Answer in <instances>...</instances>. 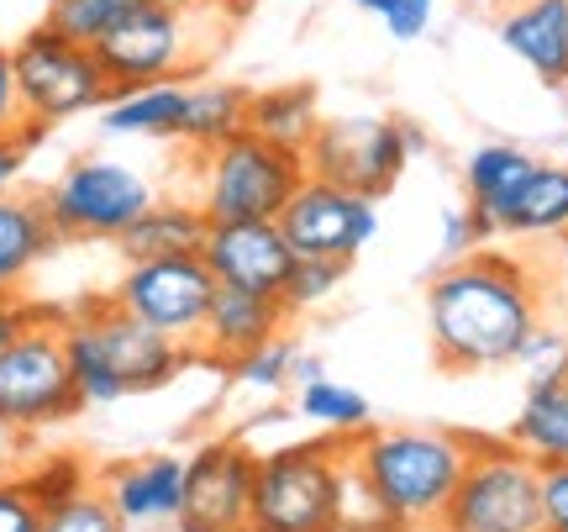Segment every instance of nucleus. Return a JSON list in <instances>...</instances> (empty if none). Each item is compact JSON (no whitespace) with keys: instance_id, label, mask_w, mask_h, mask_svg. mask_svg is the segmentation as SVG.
<instances>
[{"instance_id":"obj_1","label":"nucleus","mask_w":568,"mask_h":532,"mask_svg":"<svg viewBox=\"0 0 568 532\" xmlns=\"http://www.w3.org/2000/svg\"><path fill=\"white\" fill-rule=\"evenodd\" d=\"M542 322V285L521 259L474 248L468 259L437 269L426 285V338L432 359L453 374L516 364L521 343Z\"/></svg>"},{"instance_id":"obj_2","label":"nucleus","mask_w":568,"mask_h":532,"mask_svg":"<svg viewBox=\"0 0 568 532\" xmlns=\"http://www.w3.org/2000/svg\"><path fill=\"white\" fill-rule=\"evenodd\" d=\"M63 349H69V369H74V390H80L84 411L163 390L180 369L195 364V349L138 322L111 295H95V301L63 311Z\"/></svg>"},{"instance_id":"obj_3","label":"nucleus","mask_w":568,"mask_h":532,"mask_svg":"<svg viewBox=\"0 0 568 532\" xmlns=\"http://www.w3.org/2000/svg\"><path fill=\"white\" fill-rule=\"evenodd\" d=\"M353 464L374 501L406 532H437L447 501L464 480L468 432L443 428H364L353 438Z\"/></svg>"},{"instance_id":"obj_4","label":"nucleus","mask_w":568,"mask_h":532,"mask_svg":"<svg viewBox=\"0 0 568 532\" xmlns=\"http://www.w3.org/2000/svg\"><path fill=\"white\" fill-rule=\"evenodd\" d=\"M232 21H237L232 0H142L138 11H126L95 42V53L116 90L195 80L211 63V53L226 42Z\"/></svg>"},{"instance_id":"obj_5","label":"nucleus","mask_w":568,"mask_h":532,"mask_svg":"<svg viewBox=\"0 0 568 532\" xmlns=\"http://www.w3.org/2000/svg\"><path fill=\"white\" fill-rule=\"evenodd\" d=\"M347 438H311L258 453L253 532H343Z\"/></svg>"},{"instance_id":"obj_6","label":"nucleus","mask_w":568,"mask_h":532,"mask_svg":"<svg viewBox=\"0 0 568 532\" xmlns=\"http://www.w3.org/2000/svg\"><path fill=\"white\" fill-rule=\"evenodd\" d=\"M195 195L205 222H280L284 201L305 180V153L280 148L258 132H237L226 143L195 153Z\"/></svg>"},{"instance_id":"obj_7","label":"nucleus","mask_w":568,"mask_h":532,"mask_svg":"<svg viewBox=\"0 0 568 532\" xmlns=\"http://www.w3.org/2000/svg\"><path fill=\"white\" fill-rule=\"evenodd\" d=\"M80 390L63 349V311L32 307L17 338L0 349V428L42 432L80 416Z\"/></svg>"},{"instance_id":"obj_8","label":"nucleus","mask_w":568,"mask_h":532,"mask_svg":"<svg viewBox=\"0 0 568 532\" xmlns=\"http://www.w3.org/2000/svg\"><path fill=\"white\" fill-rule=\"evenodd\" d=\"M11 69H17L21 117L48 127V132L74 122V117L101 111L116 96L101 53L90 42H74V38H63V32H53L48 21H38L32 32H21L11 42Z\"/></svg>"},{"instance_id":"obj_9","label":"nucleus","mask_w":568,"mask_h":532,"mask_svg":"<svg viewBox=\"0 0 568 532\" xmlns=\"http://www.w3.org/2000/svg\"><path fill=\"white\" fill-rule=\"evenodd\" d=\"M437 532H542V464L510 438H468L464 480Z\"/></svg>"},{"instance_id":"obj_10","label":"nucleus","mask_w":568,"mask_h":532,"mask_svg":"<svg viewBox=\"0 0 568 532\" xmlns=\"http://www.w3.org/2000/svg\"><path fill=\"white\" fill-rule=\"evenodd\" d=\"M153 201H159L153 180L122 159H105V153L69 159L59 169V180L42 190V205H48L63 243H116Z\"/></svg>"},{"instance_id":"obj_11","label":"nucleus","mask_w":568,"mask_h":532,"mask_svg":"<svg viewBox=\"0 0 568 532\" xmlns=\"http://www.w3.org/2000/svg\"><path fill=\"white\" fill-rule=\"evenodd\" d=\"M406 122H389V117H326L311 148H305L311 180H326L337 190L368 195V201L389 195L395 180L406 174Z\"/></svg>"},{"instance_id":"obj_12","label":"nucleus","mask_w":568,"mask_h":532,"mask_svg":"<svg viewBox=\"0 0 568 532\" xmlns=\"http://www.w3.org/2000/svg\"><path fill=\"white\" fill-rule=\"evenodd\" d=\"M216 295V274L205 269L201 253H180V259H138L122 269V280L111 285V301L132 311L138 322L159 328L184 349H195L201 322Z\"/></svg>"},{"instance_id":"obj_13","label":"nucleus","mask_w":568,"mask_h":532,"mask_svg":"<svg viewBox=\"0 0 568 532\" xmlns=\"http://www.w3.org/2000/svg\"><path fill=\"white\" fill-rule=\"evenodd\" d=\"M253 470L258 453L243 438H211L184 459L180 532H253Z\"/></svg>"},{"instance_id":"obj_14","label":"nucleus","mask_w":568,"mask_h":532,"mask_svg":"<svg viewBox=\"0 0 568 532\" xmlns=\"http://www.w3.org/2000/svg\"><path fill=\"white\" fill-rule=\"evenodd\" d=\"M280 232L284 243L295 248V259H343V264H353L379 232V205L368 195H353V190H337V184L305 174L301 190L280 211Z\"/></svg>"},{"instance_id":"obj_15","label":"nucleus","mask_w":568,"mask_h":532,"mask_svg":"<svg viewBox=\"0 0 568 532\" xmlns=\"http://www.w3.org/2000/svg\"><path fill=\"white\" fill-rule=\"evenodd\" d=\"M201 259L216 274V285L280 295L295 269V248L284 243L280 222H211Z\"/></svg>"},{"instance_id":"obj_16","label":"nucleus","mask_w":568,"mask_h":532,"mask_svg":"<svg viewBox=\"0 0 568 532\" xmlns=\"http://www.w3.org/2000/svg\"><path fill=\"white\" fill-rule=\"evenodd\" d=\"M101 495L111 501V512L126 522V532H159L180 522L184 501V459L180 453H142V459H122L95 480Z\"/></svg>"},{"instance_id":"obj_17","label":"nucleus","mask_w":568,"mask_h":532,"mask_svg":"<svg viewBox=\"0 0 568 532\" xmlns=\"http://www.w3.org/2000/svg\"><path fill=\"white\" fill-rule=\"evenodd\" d=\"M284 328H290V317H284L280 295L216 285L211 311H205V322H201V338H195V364L226 369L232 359H243V353H253L258 343L280 338Z\"/></svg>"},{"instance_id":"obj_18","label":"nucleus","mask_w":568,"mask_h":532,"mask_svg":"<svg viewBox=\"0 0 568 532\" xmlns=\"http://www.w3.org/2000/svg\"><path fill=\"white\" fill-rule=\"evenodd\" d=\"M500 42L537 74V84L568 90V0H516L500 17Z\"/></svg>"},{"instance_id":"obj_19","label":"nucleus","mask_w":568,"mask_h":532,"mask_svg":"<svg viewBox=\"0 0 568 532\" xmlns=\"http://www.w3.org/2000/svg\"><path fill=\"white\" fill-rule=\"evenodd\" d=\"M537 164H542V159H531L527 148H516V143H485L468 153L464 195H468V211L485 227V238H500V232H506L510 211H516V201H521V190H527Z\"/></svg>"},{"instance_id":"obj_20","label":"nucleus","mask_w":568,"mask_h":532,"mask_svg":"<svg viewBox=\"0 0 568 532\" xmlns=\"http://www.w3.org/2000/svg\"><path fill=\"white\" fill-rule=\"evenodd\" d=\"M59 227L48 217L42 195L6 190L0 195V295H21L27 274L59 248Z\"/></svg>"},{"instance_id":"obj_21","label":"nucleus","mask_w":568,"mask_h":532,"mask_svg":"<svg viewBox=\"0 0 568 532\" xmlns=\"http://www.w3.org/2000/svg\"><path fill=\"white\" fill-rule=\"evenodd\" d=\"M205 232H211V222H205V211L195 201L159 195L116 238V253H122L126 264H138V259H180V253H201Z\"/></svg>"},{"instance_id":"obj_22","label":"nucleus","mask_w":568,"mask_h":532,"mask_svg":"<svg viewBox=\"0 0 568 532\" xmlns=\"http://www.w3.org/2000/svg\"><path fill=\"white\" fill-rule=\"evenodd\" d=\"M184 96H190V80H159V84H138V90H116L101 106V132L105 138H180Z\"/></svg>"},{"instance_id":"obj_23","label":"nucleus","mask_w":568,"mask_h":532,"mask_svg":"<svg viewBox=\"0 0 568 532\" xmlns=\"http://www.w3.org/2000/svg\"><path fill=\"white\" fill-rule=\"evenodd\" d=\"M247 101L253 90L232 80H190V96H184V122H180V143H190L195 153L237 138L247 127Z\"/></svg>"},{"instance_id":"obj_24","label":"nucleus","mask_w":568,"mask_h":532,"mask_svg":"<svg viewBox=\"0 0 568 532\" xmlns=\"http://www.w3.org/2000/svg\"><path fill=\"white\" fill-rule=\"evenodd\" d=\"M322 122H326L322 101H316L311 84L253 90V101H247V132H258V138H268V143H280V148H295V153L311 148V138H316Z\"/></svg>"},{"instance_id":"obj_25","label":"nucleus","mask_w":568,"mask_h":532,"mask_svg":"<svg viewBox=\"0 0 568 532\" xmlns=\"http://www.w3.org/2000/svg\"><path fill=\"white\" fill-rule=\"evenodd\" d=\"M506 438L537 464H568V385H527Z\"/></svg>"},{"instance_id":"obj_26","label":"nucleus","mask_w":568,"mask_h":532,"mask_svg":"<svg viewBox=\"0 0 568 532\" xmlns=\"http://www.w3.org/2000/svg\"><path fill=\"white\" fill-rule=\"evenodd\" d=\"M295 416H305L311 428H322L326 438H358L364 428H374L368 395L337 385L332 374H322V380H311V385L295 390Z\"/></svg>"},{"instance_id":"obj_27","label":"nucleus","mask_w":568,"mask_h":532,"mask_svg":"<svg viewBox=\"0 0 568 532\" xmlns=\"http://www.w3.org/2000/svg\"><path fill=\"white\" fill-rule=\"evenodd\" d=\"M506 232H568V164H537Z\"/></svg>"},{"instance_id":"obj_28","label":"nucleus","mask_w":568,"mask_h":532,"mask_svg":"<svg viewBox=\"0 0 568 532\" xmlns=\"http://www.w3.org/2000/svg\"><path fill=\"white\" fill-rule=\"evenodd\" d=\"M295 359H301V349H295V338H268V343H258L253 353H243V359H232L226 364V380L232 385L253 390V395H284V390L295 385Z\"/></svg>"},{"instance_id":"obj_29","label":"nucleus","mask_w":568,"mask_h":532,"mask_svg":"<svg viewBox=\"0 0 568 532\" xmlns=\"http://www.w3.org/2000/svg\"><path fill=\"white\" fill-rule=\"evenodd\" d=\"M142 0H48V27L53 32H63V38H74V42H95L116 27V21L126 17V11H138Z\"/></svg>"},{"instance_id":"obj_30","label":"nucleus","mask_w":568,"mask_h":532,"mask_svg":"<svg viewBox=\"0 0 568 532\" xmlns=\"http://www.w3.org/2000/svg\"><path fill=\"white\" fill-rule=\"evenodd\" d=\"M343 274H347L343 259H295V269H290V280H284V290H280L284 317L295 322L305 311L326 307V301L343 290Z\"/></svg>"},{"instance_id":"obj_31","label":"nucleus","mask_w":568,"mask_h":532,"mask_svg":"<svg viewBox=\"0 0 568 532\" xmlns=\"http://www.w3.org/2000/svg\"><path fill=\"white\" fill-rule=\"evenodd\" d=\"M38 532H126V522L111 512V501L101 495V485H90V491L48 506Z\"/></svg>"},{"instance_id":"obj_32","label":"nucleus","mask_w":568,"mask_h":532,"mask_svg":"<svg viewBox=\"0 0 568 532\" xmlns=\"http://www.w3.org/2000/svg\"><path fill=\"white\" fill-rule=\"evenodd\" d=\"M516 369L527 374V385H568V332L537 322L516 353Z\"/></svg>"},{"instance_id":"obj_33","label":"nucleus","mask_w":568,"mask_h":532,"mask_svg":"<svg viewBox=\"0 0 568 532\" xmlns=\"http://www.w3.org/2000/svg\"><path fill=\"white\" fill-rule=\"evenodd\" d=\"M21 480H27V491L38 495L42 512L95 485V480H90V470H84V459H74V453H53V459H42L38 470H27Z\"/></svg>"},{"instance_id":"obj_34","label":"nucleus","mask_w":568,"mask_h":532,"mask_svg":"<svg viewBox=\"0 0 568 532\" xmlns=\"http://www.w3.org/2000/svg\"><path fill=\"white\" fill-rule=\"evenodd\" d=\"M353 6L368 11V17H379L389 38H400V42L426 38L432 17H437V0H353Z\"/></svg>"},{"instance_id":"obj_35","label":"nucleus","mask_w":568,"mask_h":532,"mask_svg":"<svg viewBox=\"0 0 568 532\" xmlns=\"http://www.w3.org/2000/svg\"><path fill=\"white\" fill-rule=\"evenodd\" d=\"M48 138V127L38 122H21V132H6L0 138V195L6 190H17V180L27 174V159H32V148Z\"/></svg>"},{"instance_id":"obj_36","label":"nucleus","mask_w":568,"mask_h":532,"mask_svg":"<svg viewBox=\"0 0 568 532\" xmlns=\"http://www.w3.org/2000/svg\"><path fill=\"white\" fill-rule=\"evenodd\" d=\"M42 528V506L38 495L27 491V480H0V532H38Z\"/></svg>"},{"instance_id":"obj_37","label":"nucleus","mask_w":568,"mask_h":532,"mask_svg":"<svg viewBox=\"0 0 568 532\" xmlns=\"http://www.w3.org/2000/svg\"><path fill=\"white\" fill-rule=\"evenodd\" d=\"M479 243H489L485 238V227H479V217L468 211V201L464 205H453L443 217V264H453V259H468Z\"/></svg>"},{"instance_id":"obj_38","label":"nucleus","mask_w":568,"mask_h":532,"mask_svg":"<svg viewBox=\"0 0 568 532\" xmlns=\"http://www.w3.org/2000/svg\"><path fill=\"white\" fill-rule=\"evenodd\" d=\"M542 532H568V464H542Z\"/></svg>"},{"instance_id":"obj_39","label":"nucleus","mask_w":568,"mask_h":532,"mask_svg":"<svg viewBox=\"0 0 568 532\" xmlns=\"http://www.w3.org/2000/svg\"><path fill=\"white\" fill-rule=\"evenodd\" d=\"M21 96H17V69H11V48H0V138L21 132Z\"/></svg>"},{"instance_id":"obj_40","label":"nucleus","mask_w":568,"mask_h":532,"mask_svg":"<svg viewBox=\"0 0 568 532\" xmlns=\"http://www.w3.org/2000/svg\"><path fill=\"white\" fill-rule=\"evenodd\" d=\"M27 317H32V307H27L21 295H0V349L17 338V328L27 322Z\"/></svg>"},{"instance_id":"obj_41","label":"nucleus","mask_w":568,"mask_h":532,"mask_svg":"<svg viewBox=\"0 0 568 532\" xmlns=\"http://www.w3.org/2000/svg\"><path fill=\"white\" fill-rule=\"evenodd\" d=\"M322 374H326L322 359H311V353H301V359H295V390L311 385V380H322Z\"/></svg>"},{"instance_id":"obj_42","label":"nucleus","mask_w":568,"mask_h":532,"mask_svg":"<svg viewBox=\"0 0 568 532\" xmlns=\"http://www.w3.org/2000/svg\"><path fill=\"white\" fill-rule=\"evenodd\" d=\"M406 148H410V159H416V153H426V132L416 122H406Z\"/></svg>"}]
</instances>
